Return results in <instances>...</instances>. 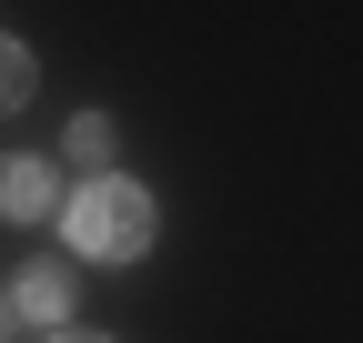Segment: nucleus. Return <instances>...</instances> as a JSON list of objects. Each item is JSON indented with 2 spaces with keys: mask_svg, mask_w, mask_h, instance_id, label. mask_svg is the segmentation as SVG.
<instances>
[{
  "mask_svg": "<svg viewBox=\"0 0 363 343\" xmlns=\"http://www.w3.org/2000/svg\"><path fill=\"white\" fill-rule=\"evenodd\" d=\"M61 242L81 252V263H142V242H152V192L121 182V172H91V182L61 202Z\"/></svg>",
  "mask_w": 363,
  "mask_h": 343,
  "instance_id": "1",
  "label": "nucleus"
},
{
  "mask_svg": "<svg viewBox=\"0 0 363 343\" xmlns=\"http://www.w3.org/2000/svg\"><path fill=\"white\" fill-rule=\"evenodd\" d=\"M51 212H61V172L30 162V152H11L0 162V223H51Z\"/></svg>",
  "mask_w": 363,
  "mask_h": 343,
  "instance_id": "2",
  "label": "nucleus"
},
{
  "mask_svg": "<svg viewBox=\"0 0 363 343\" xmlns=\"http://www.w3.org/2000/svg\"><path fill=\"white\" fill-rule=\"evenodd\" d=\"M71 303H81V293H71V273H61V263H30V273L11 283V313L51 323V333H71Z\"/></svg>",
  "mask_w": 363,
  "mask_h": 343,
  "instance_id": "3",
  "label": "nucleus"
},
{
  "mask_svg": "<svg viewBox=\"0 0 363 343\" xmlns=\"http://www.w3.org/2000/svg\"><path fill=\"white\" fill-rule=\"evenodd\" d=\"M61 152H71L81 172H101V162H111V121H101V111H81V121H71V142H61Z\"/></svg>",
  "mask_w": 363,
  "mask_h": 343,
  "instance_id": "4",
  "label": "nucleus"
},
{
  "mask_svg": "<svg viewBox=\"0 0 363 343\" xmlns=\"http://www.w3.org/2000/svg\"><path fill=\"white\" fill-rule=\"evenodd\" d=\"M21 101H30V51L0 40V111H21Z\"/></svg>",
  "mask_w": 363,
  "mask_h": 343,
  "instance_id": "5",
  "label": "nucleus"
},
{
  "mask_svg": "<svg viewBox=\"0 0 363 343\" xmlns=\"http://www.w3.org/2000/svg\"><path fill=\"white\" fill-rule=\"evenodd\" d=\"M51 343H111V333H51Z\"/></svg>",
  "mask_w": 363,
  "mask_h": 343,
  "instance_id": "6",
  "label": "nucleus"
},
{
  "mask_svg": "<svg viewBox=\"0 0 363 343\" xmlns=\"http://www.w3.org/2000/svg\"><path fill=\"white\" fill-rule=\"evenodd\" d=\"M0 323H11V303H0Z\"/></svg>",
  "mask_w": 363,
  "mask_h": 343,
  "instance_id": "7",
  "label": "nucleus"
}]
</instances>
